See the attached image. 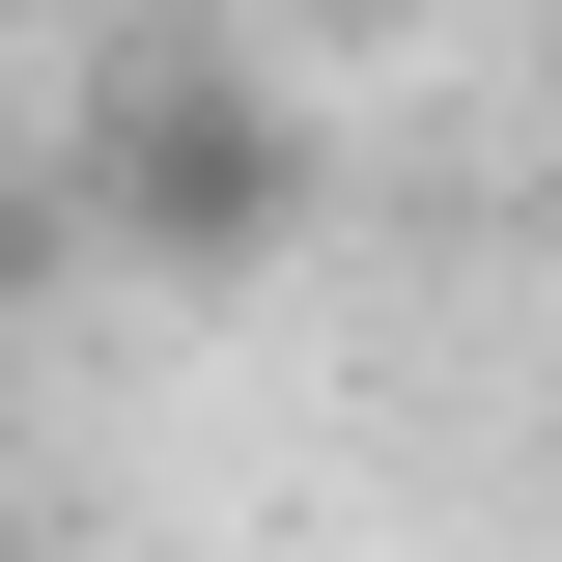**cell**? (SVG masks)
Returning <instances> with one entry per match:
<instances>
[{
	"instance_id": "1",
	"label": "cell",
	"mask_w": 562,
	"mask_h": 562,
	"mask_svg": "<svg viewBox=\"0 0 562 562\" xmlns=\"http://www.w3.org/2000/svg\"><path fill=\"white\" fill-rule=\"evenodd\" d=\"M85 198H113V281H281L310 254V113L254 57H113Z\"/></svg>"
},
{
	"instance_id": "2",
	"label": "cell",
	"mask_w": 562,
	"mask_h": 562,
	"mask_svg": "<svg viewBox=\"0 0 562 562\" xmlns=\"http://www.w3.org/2000/svg\"><path fill=\"white\" fill-rule=\"evenodd\" d=\"M225 29H281V57H366V29H394V0H225Z\"/></svg>"
},
{
	"instance_id": "3",
	"label": "cell",
	"mask_w": 562,
	"mask_h": 562,
	"mask_svg": "<svg viewBox=\"0 0 562 562\" xmlns=\"http://www.w3.org/2000/svg\"><path fill=\"white\" fill-rule=\"evenodd\" d=\"M0 281H29V169H0Z\"/></svg>"
}]
</instances>
